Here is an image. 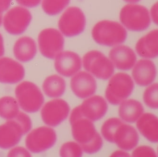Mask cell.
Returning <instances> with one entry per match:
<instances>
[{"label":"cell","instance_id":"cell-1","mask_svg":"<svg viewBox=\"0 0 158 157\" xmlns=\"http://www.w3.org/2000/svg\"><path fill=\"white\" fill-rule=\"evenodd\" d=\"M73 138L83 151L89 154L98 152L102 149L103 141L96 131L93 121L83 117L70 119Z\"/></svg>","mask_w":158,"mask_h":157},{"label":"cell","instance_id":"cell-2","mask_svg":"<svg viewBox=\"0 0 158 157\" xmlns=\"http://www.w3.org/2000/svg\"><path fill=\"white\" fill-rule=\"evenodd\" d=\"M31 127L30 117L19 111L15 118L0 126V148L10 149L15 146L23 135L30 132Z\"/></svg>","mask_w":158,"mask_h":157},{"label":"cell","instance_id":"cell-3","mask_svg":"<svg viewBox=\"0 0 158 157\" xmlns=\"http://www.w3.org/2000/svg\"><path fill=\"white\" fill-rule=\"evenodd\" d=\"M92 38L96 43L106 46H117L127 39V30L123 26L115 21H99L92 30Z\"/></svg>","mask_w":158,"mask_h":157},{"label":"cell","instance_id":"cell-4","mask_svg":"<svg viewBox=\"0 0 158 157\" xmlns=\"http://www.w3.org/2000/svg\"><path fill=\"white\" fill-rule=\"evenodd\" d=\"M134 87V81L129 74H116L109 81L106 90V98L112 105H118L130 96Z\"/></svg>","mask_w":158,"mask_h":157},{"label":"cell","instance_id":"cell-5","mask_svg":"<svg viewBox=\"0 0 158 157\" xmlns=\"http://www.w3.org/2000/svg\"><path fill=\"white\" fill-rule=\"evenodd\" d=\"M120 20L124 26L132 31L145 30L151 24L148 10L137 4H129L124 6L120 13Z\"/></svg>","mask_w":158,"mask_h":157},{"label":"cell","instance_id":"cell-6","mask_svg":"<svg viewBox=\"0 0 158 157\" xmlns=\"http://www.w3.org/2000/svg\"><path fill=\"white\" fill-rule=\"evenodd\" d=\"M16 97L20 108L27 113H35L44 103V96L39 87L31 82L24 81L15 89Z\"/></svg>","mask_w":158,"mask_h":157},{"label":"cell","instance_id":"cell-7","mask_svg":"<svg viewBox=\"0 0 158 157\" xmlns=\"http://www.w3.org/2000/svg\"><path fill=\"white\" fill-rule=\"evenodd\" d=\"M82 64L86 71L99 79H109L114 73V66L110 59L98 50H91L85 54Z\"/></svg>","mask_w":158,"mask_h":157},{"label":"cell","instance_id":"cell-8","mask_svg":"<svg viewBox=\"0 0 158 157\" xmlns=\"http://www.w3.org/2000/svg\"><path fill=\"white\" fill-rule=\"evenodd\" d=\"M86 26V18L83 11L77 7H70L63 13L58 22L61 32L71 37L83 32Z\"/></svg>","mask_w":158,"mask_h":157},{"label":"cell","instance_id":"cell-9","mask_svg":"<svg viewBox=\"0 0 158 157\" xmlns=\"http://www.w3.org/2000/svg\"><path fill=\"white\" fill-rule=\"evenodd\" d=\"M108 105L102 97L91 96L71 112V118L83 117L94 122L102 119L106 114Z\"/></svg>","mask_w":158,"mask_h":157},{"label":"cell","instance_id":"cell-10","mask_svg":"<svg viewBox=\"0 0 158 157\" xmlns=\"http://www.w3.org/2000/svg\"><path fill=\"white\" fill-rule=\"evenodd\" d=\"M56 131L49 127H41L31 131L27 136L25 144L31 152H44L54 146L56 142Z\"/></svg>","mask_w":158,"mask_h":157},{"label":"cell","instance_id":"cell-11","mask_svg":"<svg viewBox=\"0 0 158 157\" xmlns=\"http://www.w3.org/2000/svg\"><path fill=\"white\" fill-rule=\"evenodd\" d=\"M38 43L43 55L50 59H55L64 49V39L62 33L56 29L47 28L39 34Z\"/></svg>","mask_w":158,"mask_h":157},{"label":"cell","instance_id":"cell-12","mask_svg":"<svg viewBox=\"0 0 158 157\" xmlns=\"http://www.w3.org/2000/svg\"><path fill=\"white\" fill-rule=\"evenodd\" d=\"M32 19L31 12L24 7L16 6L7 11L3 19V26L6 31L12 35L23 33Z\"/></svg>","mask_w":158,"mask_h":157},{"label":"cell","instance_id":"cell-13","mask_svg":"<svg viewBox=\"0 0 158 157\" xmlns=\"http://www.w3.org/2000/svg\"><path fill=\"white\" fill-rule=\"evenodd\" d=\"M70 110V106L66 101L55 99L44 105L41 111V115L43 121L46 125L55 127L67 119Z\"/></svg>","mask_w":158,"mask_h":157},{"label":"cell","instance_id":"cell-14","mask_svg":"<svg viewBox=\"0 0 158 157\" xmlns=\"http://www.w3.org/2000/svg\"><path fill=\"white\" fill-rule=\"evenodd\" d=\"M71 89L81 99H86L96 91V81L92 74L87 71H79L73 76L70 82Z\"/></svg>","mask_w":158,"mask_h":157},{"label":"cell","instance_id":"cell-15","mask_svg":"<svg viewBox=\"0 0 158 157\" xmlns=\"http://www.w3.org/2000/svg\"><path fill=\"white\" fill-rule=\"evenodd\" d=\"M81 65L82 62L80 57L73 51H62L55 58L56 71L64 77L74 76L80 71Z\"/></svg>","mask_w":158,"mask_h":157},{"label":"cell","instance_id":"cell-16","mask_svg":"<svg viewBox=\"0 0 158 157\" xmlns=\"http://www.w3.org/2000/svg\"><path fill=\"white\" fill-rule=\"evenodd\" d=\"M24 68L21 64L8 57L0 58V83L14 84L24 78Z\"/></svg>","mask_w":158,"mask_h":157},{"label":"cell","instance_id":"cell-17","mask_svg":"<svg viewBox=\"0 0 158 157\" xmlns=\"http://www.w3.org/2000/svg\"><path fill=\"white\" fill-rule=\"evenodd\" d=\"M139 140V135L136 129L123 121L114 133L112 143L123 150L130 151L137 146Z\"/></svg>","mask_w":158,"mask_h":157},{"label":"cell","instance_id":"cell-18","mask_svg":"<svg viewBox=\"0 0 158 157\" xmlns=\"http://www.w3.org/2000/svg\"><path fill=\"white\" fill-rule=\"evenodd\" d=\"M109 58L114 67L122 70H128L135 64L136 56L134 50L126 46H118L112 49Z\"/></svg>","mask_w":158,"mask_h":157},{"label":"cell","instance_id":"cell-19","mask_svg":"<svg viewBox=\"0 0 158 157\" xmlns=\"http://www.w3.org/2000/svg\"><path fill=\"white\" fill-rule=\"evenodd\" d=\"M157 74L156 66L152 61L141 59L134 66L132 77L137 85L141 87L149 86L154 81Z\"/></svg>","mask_w":158,"mask_h":157},{"label":"cell","instance_id":"cell-20","mask_svg":"<svg viewBox=\"0 0 158 157\" xmlns=\"http://www.w3.org/2000/svg\"><path fill=\"white\" fill-rule=\"evenodd\" d=\"M135 49L138 55L146 58L158 57V29L150 31L137 42Z\"/></svg>","mask_w":158,"mask_h":157},{"label":"cell","instance_id":"cell-21","mask_svg":"<svg viewBox=\"0 0 158 157\" xmlns=\"http://www.w3.org/2000/svg\"><path fill=\"white\" fill-rule=\"evenodd\" d=\"M139 132L152 143L158 142V118L152 113H145L137 120Z\"/></svg>","mask_w":158,"mask_h":157},{"label":"cell","instance_id":"cell-22","mask_svg":"<svg viewBox=\"0 0 158 157\" xmlns=\"http://www.w3.org/2000/svg\"><path fill=\"white\" fill-rule=\"evenodd\" d=\"M37 52V44L31 37L23 36L19 39L14 44L13 53L16 58L23 62L31 61Z\"/></svg>","mask_w":158,"mask_h":157},{"label":"cell","instance_id":"cell-23","mask_svg":"<svg viewBox=\"0 0 158 157\" xmlns=\"http://www.w3.org/2000/svg\"><path fill=\"white\" fill-rule=\"evenodd\" d=\"M143 111L144 109L140 102L134 99H127L120 104L118 113L123 121L133 123L138 120Z\"/></svg>","mask_w":158,"mask_h":157},{"label":"cell","instance_id":"cell-24","mask_svg":"<svg viewBox=\"0 0 158 157\" xmlns=\"http://www.w3.org/2000/svg\"><path fill=\"white\" fill-rule=\"evenodd\" d=\"M43 90L47 96L57 98L64 95L66 89V83L62 77L53 74L47 77L43 84Z\"/></svg>","mask_w":158,"mask_h":157},{"label":"cell","instance_id":"cell-25","mask_svg":"<svg viewBox=\"0 0 158 157\" xmlns=\"http://www.w3.org/2000/svg\"><path fill=\"white\" fill-rule=\"evenodd\" d=\"M18 101L10 96H4L0 99V117L7 120L16 117L19 113Z\"/></svg>","mask_w":158,"mask_h":157},{"label":"cell","instance_id":"cell-26","mask_svg":"<svg viewBox=\"0 0 158 157\" xmlns=\"http://www.w3.org/2000/svg\"><path fill=\"white\" fill-rule=\"evenodd\" d=\"M70 2V0H43L42 7L48 15L55 16L66 8Z\"/></svg>","mask_w":158,"mask_h":157},{"label":"cell","instance_id":"cell-27","mask_svg":"<svg viewBox=\"0 0 158 157\" xmlns=\"http://www.w3.org/2000/svg\"><path fill=\"white\" fill-rule=\"evenodd\" d=\"M123 121L121 119L112 118L107 119L104 123L101 132L103 137L106 141L112 143L114 133L118 126Z\"/></svg>","mask_w":158,"mask_h":157},{"label":"cell","instance_id":"cell-28","mask_svg":"<svg viewBox=\"0 0 158 157\" xmlns=\"http://www.w3.org/2000/svg\"><path fill=\"white\" fill-rule=\"evenodd\" d=\"M145 104L149 108L158 109V83L149 86L144 91L143 96Z\"/></svg>","mask_w":158,"mask_h":157},{"label":"cell","instance_id":"cell-29","mask_svg":"<svg viewBox=\"0 0 158 157\" xmlns=\"http://www.w3.org/2000/svg\"><path fill=\"white\" fill-rule=\"evenodd\" d=\"M82 152L81 147L77 142H68L61 146L60 155L63 157H79L82 156Z\"/></svg>","mask_w":158,"mask_h":157},{"label":"cell","instance_id":"cell-30","mask_svg":"<svg viewBox=\"0 0 158 157\" xmlns=\"http://www.w3.org/2000/svg\"><path fill=\"white\" fill-rule=\"evenodd\" d=\"M133 157H156V153L152 148L148 146L138 147L133 151Z\"/></svg>","mask_w":158,"mask_h":157},{"label":"cell","instance_id":"cell-31","mask_svg":"<svg viewBox=\"0 0 158 157\" xmlns=\"http://www.w3.org/2000/svg\"><path fill=\"white\" fill-rule=\"evenodd\" d=\"M9 157H30L31 154L23 147H18L12 149L8 154Z\"/></svg>","mask_w":158,"mask_h":157},{"label":"cell","instance_id":"cell-32","mask_svg":"<svg viewBox=\"0 0 158 157\" xmlns=\"http://www.w3.org/2000/svg\"><path fill=\"white\" fill-rule=\"evenodd\" d=\"M16 1L23 7L34 8L38 6L40 3L41 0H16Z\"/></svg>","mask_w":158,"mask_h":157},{"label":"cell","instance_id":"cell-33","mask_svg":"<svg viewBox=\"0 0 158 157\" xmlns=\"http://www.w3.org/2000/svg\"><path fill=\"white\" fill-rule=\"evenodd\" d=\"M12 0H0V18H2V13L9 8Z\"/></svg>","mask_w":158,"mask_h":157},{"label":"cell","instance_id":"cell-34","mask_svg":"<svg viewBox=\"0 0 158 157\" xmlns=\"http://www.w3.org/2000/svg\"><path fill=\"white\" fill-rule=\"evenodd\" d=\"M151 14L153 22L158 26V2L152 7Z\"/></svg>","mask_w":158,"mask_h":157},{"label":"cell","instance_id":"cell-35","mask_svg":"<svg viewBox=\"0 0 158 157\" xmlns=\"http://www.w3.org/2000/svg\"><path fill=\"white\" fill-rule=\"evenodd\" d=\"M4 46L3 39L2 35L0 33V58L2 57L4 55Z\"/></svg>","mask_w":158,"mask_h":157},{"label":"cell","instance_id":"cell-36","mask_svg":"<svg viewBox=\"0 0 158 157\" xmlns=\"http://www.w3.org/2000/svg\"><path fill=\"white\" fill-rule=\"evenodd\" d=\"M128 155V154H127L126 152H123V151H118V152H115L113 154V156H118V155Z\"/></svg>","mask_w":158,"mask_h":157},{"label":"cell","instance_id":"cell-37","mask_svg":"<svg viewBox=\"0 0 158 157\" xmlns=\"http://www.w3.org/2000/svg\"><path fill=\"white\" fill-rule=\"evenodd\" d=\"M124 1L128 3H134L138 2L141 0H124Z\"/></svg>","mask_w":158,"mask_h":157},{"label":"cell","instance_id":"cell-38","mask_svg":"<svg viewBox=\"0 0 158 157\" xmlns=\"http://www.w3.org/2000/svg\"></svg>","mask_w":158,"mask_h":157}]
</instances>
